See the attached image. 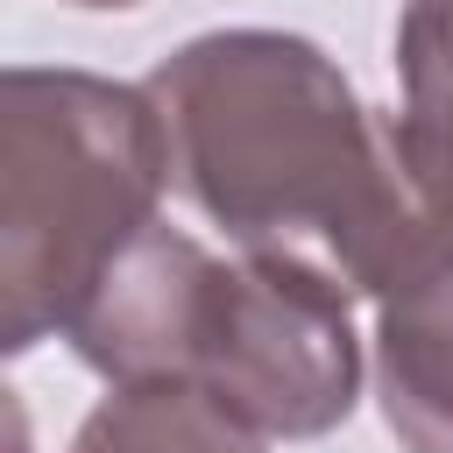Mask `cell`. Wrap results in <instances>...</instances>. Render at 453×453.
I'll return each mask as SVG.
<instances>
[{
	"label": "cell",
	"instance_id": "6da1fadb",
	"mask_svg": "<svg viewBox=\"0 0 453 453\" xmlns=\"http://www.w3.org/2000/svg\"><path fill=\"white\" fill-rule=\"evenodd\" d=\"M142 92L170 142V184L241 255L304 262L375 304L453 255V191L403 113H375L319 42L212 28L170 50Z\"/></svg>",
	"mask_w": 453,
	"mask_h": 453
},
{
	"label": "cell",
	"instance_id": "7a4b0ae2",
	"mask_svg": "<svg viewBox=\"0 0 453 453\" xmlns=\"http://www.w3.org/2000/svg\"><path fill=\"white\" fill-rule=\"evenodd\" d=\"M170 142L142 85L14 64L0 78V347L71 333L99 276L156 226Z\"/></svg>",
	"mask_w": 453,
	"mask_h": 453
},
{
	"label": "cell",
	"instance_id": "3957f363",
	"mask_svg": "<svg viewBox=\"0 0 453 453\" xmlns=\"http://www.w3.org/2000/svg\"><path fill=\"white\" fill-rule=\"evenodd\" d=\"M177 382L212 389L262 439H319L361 396L347 290L283 255L205 262Z\"/></svg>",
	"mask_w": 453,
	"mask_h": 453
},
{
	"label": "cell",
	"instance_id": "277c9868",
	"mask_svg": "<svg viewBox=\"0 0 453 453\" xmlns=\"http://www.w3.org/2000/svg\"><path fill=\"white\" fill-rule=\"evenodd\" d=\"M205 248L177 226H149L106 276L99 290L78 304L71 319V347L85 368H99L106 382H170L184 333H191V304L205 283Z\"/></svg>",
	"mask_w": 453,
	"mask_h": 453
},
{
	"label": "cell",
	"instance_id": "5b68a950",
	"mask_svg": "<svg viewBox=\"0 0 453 453\" xmlns=\"http://www.w3.org/2000/svg\"><path fill=\"white\" fill-rule=\"evenodd\" d=\"M375 403L403 453H453V255L375 304Z\"/></svg>",
	"mask_w": 453,
	"mask_h": 453
},
{
	"label": "cell",
	"instance_id": "8992f818",
	"mask_svg": "<svg viewBox=\"0 0 453 453\" xmlns=\"http://www.w3.org/2000/svg\"><path fill=\"white\" fill-rule=\"evenodd\" d=\"M71 453H262V432L198 382H113Z\"/></svg>",
	"mask_w": 453,
	"mask_h": 453
},
{
	"label": "cell",
	"instance_id": "52a82bcc",
	"mask_svg": "<svg viewBox=\"0 0 453 453\" xmlns=\"http://www.w3.org/2000/svg\"><path fill=\"white\" fill-rule=\"evenodd\" d=\"M396 78L403 127L432 177L453 191V0H411L396 21Z\"/></svg>",
	"mask_w": 453,
	"mask_h": 453
},
{
	"label": "cell",
	"instance_id": "ba28073f",
	"mask_svg": "<svg viewBox=\"0 0 453 453\" xmlns=\"http://www.w3.org/2000/svg\"><path fill=\"white\" fill-rule=\"evenodd\" d=\"M71 7H134V0H71Z\"/></svg>",
	"mask_w": 453,
	"mask_h": 453
}]
</instances>
